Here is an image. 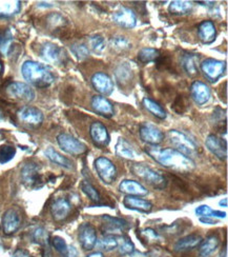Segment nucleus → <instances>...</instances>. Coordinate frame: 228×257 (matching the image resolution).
<instances>
[{"instance_id":"obj_1","label":"nucleus","mask_w":228,"mask_h":257,"mask_svg":"<svg viewBox=\"0 0 228 257\" xmlns=\"http://www.w3.org/2000/svg\"><path fill=\"white\" fill-rule=\"evenodd\" d=\"M146 153L156 163L164 168L178 171L180 173H187L194 169L192 159L183 155L173 148H159L157 146H149L145 149Z\"/></svg>"},{"instance_id":"obj_2","label":"nucleus","mask_w":228,"mask_h":257,"mask_svg":"<svg viewBox=\"0 0 228 257\" xmlns=\"http://www.w3.org/2000/svg\"><path fill=\"white\" fill-rule=\"evenodd\" d=\"M21 73L28 82L38 88H47L55 80L54 74L46 66L32 60H28L23 64Z\"/></svg>"},{"instance_id":"obj_3","label":"nucleus","mask_w":228,"mask_h":257,"mask_svg":"<svg viewBox=\"0 0 228 257\" xmlns=\"http://www.w3.org/2000/svg\"><path fill=\"white\" fill-rule=\"evenodd\" d=\"M132 172L144 180L145 183L154 187L156 189H164L166 187V179L158 171L151 169L150 167H147L143 164H134L130 168Z\"/></svg>"},{"instance_id":"obj_4","label":"nucleus","mask_w":228,"mask_h":257,"mask_svg":"<svg viewBox=\"0 0 228 257\" xmlns=\"http://www.w3.org/2000/svg\"><path fill=\"white\" fill-rule=\"evenodd\" d=\"M168 138L177 151L183 155L190 159L198 155V146L186 134L177 130H170L168 132Z\"/></svg>"},{"instance_id":"obj_5","label":"nucleus","mask_w":228,"mask_h":257,"mask_svg":"<svg viewBox=\"0 0 228 257\" xmlns=\"http://www.w3.org/2000/svg\"><path fill=\"white\" fill-rule=\"evenodd\" d=\"M57 143L65 153L73 156H80L88 151V148L84 144L67 133L59 134L57 136Z\"/></svg>"},{"instance_id":"obj_6","label":"nucleus","mask_w":228,"mask_h":257,"mask_svg":"<svg viewBox=\"0 0 228 257\" xmlns=\"http://www.w3.org/2000/svg\"><path fill=\"white\" fill-rule=\"evenodd\" d=\"M95 170L100 179L106 185H111L116 180L117 169L112 160L106 157H98L95 163Z\"/></svg>"},{"instance_id":"obj_7","label":"nucleus","mask_w":228,"mask_h":257,"mask_svg":"<svg viewBox=\"0 0 228 257\" xmlns=\"http://www.w3.org/2000/svg\"><path fill=\"white\" fill-rule=\"evenodd\" d=\"M7 92L9 96L13 97L15 99L23 100L26 102H31L35 99V91L30 87L29 84L25 82H12L8 85Z\"/></svg>"},{"instance_id":"obj_8","label":"nucleus","mask_w":228,"mask_h":257,"mask_svg":"<svg viewBox=\"0 0 228 257\" xmlns=\"http://www.w3.org/2000/svg\"><path fill=\"white\" fill-rule=\"evenodd\" d=\"M139 134L142 142L149 146H158L164 141V133L158 126L150 122H144L143 124H141Z\"/></svg>"},{"instance_id":"obj_9","label":"nucleus","mask_w":228,"mask_h":257,"mask_svg":"<svg viewBox=\"0 0 228 257\" xmlns=\"http://www.w3.org/2000/svg\"><path fill=\"white\" fill-rule=\"evenodd\" d=\"M225 69L226 63L224 61L212 58L206 59L201 63V71L203 72L204 76L211 82L218 80L224 74Z\"/></svg>"},{"instance_id":"obj_10","label":"nucleus","mask_w":228,"mask_h":257,"mask_svg":"<svg viewBox=\"0 0 228 257\" xmlns=\"http://www.w3.org/2000/svg\"><path fill=\"white\" fill-rule=\"evenodd\" d=\"M21 179L23 183L29 187L36 189L41 186L40 168L35 163H28L21 169Z\"/></svg>"},{"instance_id":"obj_11","label":"nucleus","mask_w":228,"mask_h":257,"mask_svg":"<svg viewBox=\"0 0 228 257\" xmlns=\"http://www.w3.org/2000/svg\"><path fill=\"white\" fill-rule=\"evenodd\" d=\"M112 18L116 25L120 26L124 29H133L137 25V17L134 13V11L125 7L117 10L113 14Z\"/></svg>"},{"instance_id":"obj_12","label":"nucleus","mask_w":228,"mask_h":257,"mask_svg":"<svg viewBox=\"0 0 228 257\" xmlns=\"http://www.w3.org/2000/svg\"><path fill=\"white\" fill-rule=\"evenodd\" d=\"M40 55L46 61L54 64H60L65 58V54L61 48L52 44V42H46L40 49Z\"/></svg>"},{"instance_id":"obj_13","label":"nucleus","mask_w":228,"mask_h":257,"mask_svg":"<svg viewBox=\"0 0 228 257\" xmlns=\"http://www.w3.org/2000/svg\"><path fill=\"white\" fill-rule=\"evenodd\" d=\"M79 242L84 251H91L97 243V232L91 223H83L79 229Z\"/></svg>"},{"instance_id":"obj_14","label":"nucleus","mask_w":228,"mask_h":257,"mask_svg":"<svg viewBox=\"0 0 228 257\" xmlns=\"http://www.w3.org/2000/svg\"><path fill=\"white\" fill-rule=\"evenodd\" d=\"M92 84L97 92L102 95H111L114 91V82L107 74L97 72L92 76Z\"/></svg>"},{"instance_id":"obj_15","label":"nucleus","mask_w":228,"mask_h":257,"mask_svg":"<svg viewBox=\"0 0 228 257\" xmlns=\"http://www.w3.org/2000/svg\"><path fill=\"white\" fill-rule=\"evenodd\" d=\"M21 226V216L16 209H9L3 217V229L5 234L12 235L16 233Z\"/></svg>"},{"instance_id":"obj_16","label":"nucleus","mask_w":228,"mask_h":257,"mask_svg":"<svg viewBox=\"0 0 228 257\" xmlns=\"http://www.w3.org/2000/svg\"><path fill=\"white\" fill-rule=\"evenodd\" d=\"M206 148L220 160H225L227 158V144L223 138L216 135H209L205 141Z\"/></svg>"},{"instance_id":"obj_17","label":"nucleus","mask_w":228,"mask_h":257,"mask_svg":"<svg viewBox=\"0 0 228 257\" xmlns=\"http://www.w3.org/2000/svg\"><path fill=\"white\" fill-rule=\"evenodd\" d=\"M90 134L92 137L93 143L97 147H106L108 144H110V134L107 132V128L105 125L99 121H94L91 124L90 127Z\"/></svg>"},{"instance_id":"obj_18","label":"nucleus","mask_w":228,"mask_h":257,"mask_svg":"<svg viewBox=\"0 0 228 257\" xmlns=\"http://www.w3.org/2000/svg\"><path fill=\"white\" fill-rule=\"evenodd\" d=\"M18 117L24 123L32 126H38L43 121L42 112L34 106H25L18 112Z\"/></svg>"},{"instance_id":"obj_19","label":"nucleus","mask_w":228,"mask_h":257,"mask_svg":"<svg viewBox=\"0 0 228 257\" xmlns=\"http://www.w3.org/2000/svg\"><path fill=\"white\" fill-rule=\"evenodd\" d=\"M119 191L127 196H146L148 194V191L146 188L141 185L136 180L130 179H124L121 181V184L119 185Z\"/></svg>"},{"instance_id":"obj_20","label":"nucleus","mask_w":228,"mask_h":257,"mask_svg":"<svg viewBox=\"0 0 228 257\" xmlns=\"http://www.w3.org/2000/svg\"><path fill=\"white\" fill-rule=\"evenodd\" d=\"M92 108L96 113L105 117V118H111L115 114L113 103L103 96H94L92 99Z\"/></svg>"},{"instance_id":"obj_21","label":"nucleus","mask_w":228,"mask_h":257,"mask_svg":"<svg viewBox=\"0 0 228 257\" xmlns=\"http://www.w3.org/2000/svg\"><path fill=\"white\" fill-rule=\"evenodd\" d=\"M190 94L194 102L199 105H203L206 102H208L211 96L208 85H206L201 81H194L191 84Z\"/></svg>"},{"instance_id":"obj_22","label":"nucleus","mask_w":228,"mask_h":257,"mask_svg":"<svg viewBox=\"0 0 228 257\" xmlns=\"http://www.w3.org/2000/svg\"><path fill=\"white\" fill-rule=\"evenodd\" d=\"M72 210V206L68 199L65 198H58L52 203L51 213L54 220L62 221L67 218Z\"/></svg>"},{"instance_id":"obj_23","label":"nucleus","mask_w":228,"mask_h":257,"mask_svg":"<svg viewBox=\"0 0 228 257\" xmlns=\"http://www.w3.org/2000/svg\"><path fill=\"white\" fill-rule=\"evenodd\" d=\"M115 151L118 157L123 158V159L136 160L139 157L138 152L133 148V146L130 145L125 138H122V137L118 139Z\"/></svg>"},{"instance_id":"obj_24","label":"nucleus","mask_w":228,"mask_h":257,"mask_svg":"<svg viewBox=\"0 0 228 257\" xmlns=\"http://www.w3.org/2000/svg\"><path fill=\"white\" fill-rule=\"evenodd\" d=\"M103 227L105 228V232L107 233H120L125 231L129 228V224L126 220L118 217H113L110 215H103L102 216Z\"/></svg>"},{"instance_id":"obj_25","label":"nucleus","mask_w":228,"mask_h":257,"mask_svg":"<svg viewBox=\"0 0 228 257\" xmlns=\"http://www.w3.org/2000/svg\"><path fill=\"white\" fill-rule=\"evenodd\" d=\"M123 206L126 209L143 213H149L151 209H153V205H151L150 201L143 198H139L137 196H126L123 199Z\"/></svg>"},{"instance_id":"obj_26","label":"nucleus","mask_w":228,"mask_h":257,"mask_svg":"<svg viewBox=\"0 0 228 257\" xmlns=\"http://www.w3.org/2000/svg\"><path fill=\"white\" fill-rule=\"evenodd\" d=\"M203 238L198 234H190L185 237H182L175 243V250L178 252H185L199 247Z\"/></svg>"},{"instance_id":"obj_27","label":"nucleus","mask_w":228,"mask_h":257,"mask_svg":"<svg viewBox=\"0 0 228 257\" xmlns=\"http://www.w3.org/2000/svg\"><path fill=\"white\" fill-rule=\"evenodd\" d=\"M198 35L204 44H211L214 41L216 36V30L212 21L204 20L199 25L198 28Z\"/></svg>"},{"instance_id":"obj_28","label":"nucleus","mask_w":228,"mask_h":257,"mask_svg":"<svg viewBox=\"0 0 228 257\" xmlns=\"http://www.w3.org/2000/svg\"><path fill=\"white\" fill-rule=\"evenodd\" d=\"M198 62L199 56L197 54H191V53L184 54L181 58L182 67L189 76H195L198 74Z\"/></svg>"},{"instance_id":"obj_29","label":"nucleus","mask_w":228,"mask_h":257,"mask_svg":"<svg viewBox=\"0 0 228 257\" xmlns=\"http://www.w3.org/2000/svg\"><path fill=\"white\" fill-rule=\"evenodd\" d=\"M45 154L53 164H56L64 169H69V170L73 169V164L71 160L65 156H63L62 154H60L59 152H57L54 148L49 147L45 151Z\"/></svg>"},{"instance_id":"obj_30","label":"nucleus","mask_w":228,"mask_h":257,"mask_svg":"<svg viewBox=\"0 0 228 257\" xmlns=\"http://www.w3.org/2000/svg\"><path fill=\"white\" fill-rule=\"evenodd\" d=\"M219 244H220V240H219L218 236H215V235H211V236L207 237L201 242L200 249H199L200 256L201 257L210 256L212 253H214L216 251V249L219 248Z\"/></svg>"},{"instance_id":"obj_31","label":"nucleus","mask_w":228,"mask_h":257,"mask_svg":"<svg viewBox=\"0 0 228 257\" xmlns=\"http://www.w3.org/2000/svg\"><path fill=\"white\" fill-rule=\"evenodd\" d=\"M193 9V5L191 2H186V0H176L169 5V13L172 15L183 16L189 14Z\"/></svg>"},{"instance_id":"obj_32","label":"nucleus","mask_w":228,"mask_h":257,"mask_svg":"<svg viewBox=\"0 0 228 257\" xmlns=\"http://www.w3.org/2000/svg\"><path fill=\"white\" fill-rule=\"evenodd\" d=\"M115 75L118 82L122 85H125L128 82H130V80L133 79V76H134L132 68H130L125 62L119 64L115 71Z\"/></svg>"},{"instance_id":"obj_33","label":"nucleus","mask_w":228,"mask_h":257,"mask_svg":"<svg viewBox=\"0 0 228 257\" xmlns=\"http://www.w3.org/2000/svg\"><path fill=\"white\" fill-rule=\"evenodd\" d=\"M20 2H0V18H9L20 11Z\"/></svg>"},{"instance_id":"obj_34","label":"nucleus","mask_w":228,"mask_h":257,"mask_svg":"<svg viewBox=\"0 0 228 257\" xmlns=\"http://www.w3.org/2000/svg\"><path fill=\"white\" fill-rule=\"evenodd\" d=\"M143 105L148 112H150L154 116H156L157 118H159V119H165L166 118L165 110L163 109L157 101L150 99L148 97H145L143 99Z\"/></svg>"},{"instance_id":"obj_35","label":"nucleus","mask_w":228,"mask_h":257,"mask_svg":"<svg viewBox=\"0 0 228 257\" xmlns=\"http://www.w3.org/2000/svg\"><path fill=\"white\" fill-rule=\"evenodd\" d=\"M110 45L112 50L115 51L116 53H123L132 48V44H130L129 40L123 36L113 37L110 41Z\"/></svg>"},{"instance_id":"obj_36","label":"nucleus","mask_w":228,"mask_h":257,"mask_svg":"<svg viewBox=\"0 0 228 257\" xmlns=\"http://www.w3.org/2000/svg\"><path fill=\"white\" fill-rule=\"evenodd\" d=\"M160 57V53L156 49L151 48H144L140 50L138 53V59L142 63H149L157 61V59Z\"/></svg>"},{"instance_id":"obj_37","label":"nucleus","mask_w":228,"mask_h":257,"mask_svg":"<svg viewBox=\"0 0 228 257\" xmlns=\"http://www.w3.org/2000/svg\"><path fill=\"white\" fill-rule=\"evenodd\" d=\"M89 45H90L91 50L98 55L102 54L106 48V42L101 35H94V36L90 37Z\"/></svg>"},{"instance_id":"obj_38","label":"nucleus","mask_w":228,"mask_h":257,"mask_svg":"<svg viewBox=\"0 0 228 257\" xmlns=\"http://www.w3.org/2000/svg\"><path fill=\"white\" fill-rule=\"evenodd\" d=\"M81 190L84 193V194L88 196L93 202H99L101 197H100V193L98 192V190L90 184L89 181H82L81 183Z\"/></svg>"},{"instance_id":"obj_39","label":"nucleus","mask_w":228,"mask_h":257,"mask_svg":"<svg viewBox=\"0 0 228 257\" xmlns=\"http://www.w3.org/2000/svg\"><path fill=\"white\" fill-rule=\"evenodd\" d=\"M98 247L105 251H112L118 248V239L114 235H106L96 243Z\"/></svg>"},{"instance_id":"obj_40","label":"nucleus","mask_w":228,"mask_h":257,"mask_svg":"<svg viewBox=\"0 0 228 257\" xmlns=\"http://www.w3.org/2000/svg\"><path fill=\"white\" fill-rule=\"evenodd\" d=\"M118 239V247H119V252L122 255H130L133 254L135 251V244L134 242L130 240L126 236H122Z\"/></svg>"},{"instance_id":"obj_41","label":"nucleus","mask_w":228,"mask_h":257,"mask_svg":"<svg viewBox=\"0 0 228 257\" xmlns=\"http://www.w3.org/2000/svg\"><path fill=\"white\" fill-rule=\"evenodd\" d=\"M16 154V149L13 146L5 145L0 147V164L5 165L11 162Z\"/></svg>"},{"instance_id":"obj_42","label":"nucleus","mask_w":228,"mask_h":257,"mask_svg":"<svg viewBox=\"0 0 228 257\" xmlns=\"http://www.w3.org/2000/svg\"><path fill=\"white\" fill-rule=\"evenodd\" d=\"M52 244L53 247L55 248V250L57 252H59L63 257H68V253H69V245L65 242V240L62 237L59 236H55L52 238Z\"/></svg>"},{"instance_id":"obj_43","label":"nucleus","mask_w":228,"mask_h":257,"mask_svg":"<svg viewBox=\"0 0 228 257\" xmlns=\"http://www.w3.org/2000/svg\"><path fill=\"white\" fill-rule=\"evenodd\" d=\"M73 54L79 60H84L90 56V50L83 44H75L71 48Z\"/></svg>"},{"instance_id":"obj_44","label":"nucleus","mask_w":228,"mask_h":257,"mask_svg":"<svg viewBox=\"0 0 228 257\" xmlns=\"http://www.w3.org/2000/svg\"><path fill=\"white\" fill-rule=\"evenodd\" d=\"M11 45H12V35H11L10 31H6L4 34L0 35V52L3 54H8Z\"/></svg>"},{"instance_id":"obj_45","label":"nucleus","mask_w":228,"mask_h":257,"mask_svg":"<svg viewBox=\"0 0 228 257\" xmlns=\"http://www.w3.org/2000/svg\"><path fill=\"white\" fill-rule=\"evenodd\" d=\"M33 239L39 244L46 245L49 243V233L43 228H37L33 233Z\"/></svg>"},{"instance_id":"obj_46","label":"nucleus","mask_w":228,"mask_h":257,"mask_svg":"<svg viewBox=\"0 0 228 257\" xmlns=\"http://www.w3.org/2000/svg\"><path fill=\"white\" fill-rule=\"evenodd\" d=\"M212 211L213 210L209 206L202 205V206H200V207H198L197 209H195V214H197V215L200 216V217H204V216L211 217Z\"/></svg>"},{"instance_id":"obj_47","label":"nucleus","mask_w":228,"mask_h":257,"mask_svg":"<svg viewBox=\"0 0 228 257\" xmlns=\"http://www.w3.org/2000/svg\"><path fill=\"white\" fill-rule=\"evenodd\" d=\"M172 109L178 114H181L185 111V104H184V102H183L182 96H178V97L176 98L175 102H173V104H172Z\"/></svg>"},{"instance_id":"obj_48","label":"nucleus","mask_w":228,"mask_h":257,"mask_svg":"<svg viewBox=\"0 0 228 257\" xmlns=\"http://www.w3.org/2000/svg\"><path fill=\"white\" fill-rule=\"evenodd\" d=\"M142 235L145 237V239H148V240H156L158 238V234L151 229H146L142 231Z\"/></svg>"},{"instance_id":"obj_49","label":"nucleus","mask_w":228,"mask_h":257,"mask_svg":"<svg viewBox=\"0 0 228 257\" xmlns=\"http://www.w3.org/2000/svg\"><path fill=\"white\" fill-rule=\"evenodd\" d=\"M12 257H33L28 251L23 250V249H18L14 252Z\"/></svg>"},{"instance_id":"obj_50","label":"nucleus","mask_w":228,"mask_h":257,"mask_svg":"<svg viewBox=\"0 0 228 257\" xmlns=\"http://www.w3.org/2000/svg\"><path fill=\"white\" fill-rule=\"evenodd\" d=\"M200 221H201L202 223H205V224H215V223H218V221L212 219L211 217H208V216L200 217Z\"/></svg>"},{"instance_id":"obj_51","label":"nucleus","mask_w":228,"mask_h":257,"mask_svg":"<svg viewBox=\"0 0 228 257\" xmlns=\"http://www.w3.org/2000/svg\"><path fill=\"white\" fill-rule=\"evenodd\" d=\"M78 253L76 251V249L74 247H69V253H68V257H77Z\"/></svg>"},{"instance_id":"obj_52","label":"nucleus","mask_w":228,"mask_h":257,"mask_svg":"<svg viewBox=\"0 0 228 257\" xmlns=\"http://www.w3.org/2000/svg\"><path fill=\"white\" fill-rule=\"evenodd\" d=\"M86 257H104V256H103V254L101 252H94V253L89 254Z\"/></svg>"},{"instance_id":"obj_53","label":"nucleus","mask_w":228,"mask_h":257,"mask_svg":"<svg viewBox=\"0 0 228 257\" xmlns=\"http://www.w3.org/2000/svg\"><path fill=\"white\" fill-rule=\"evenodd\" d=\"M50 18H51V19L49 20V23H50L51 25H53V24H55V20H54V19H53V17L51 16ZM61 20H63V18H62V17H61V18H60L59 20H56V21H61ZM56 24H57V26H62V25H63V23H56Z\"/></svg>"},{"instance_id":"obj_54","label":"nucleus","mask_w":228,"mask_h":257,"mask_svg":"<svg viewBox=\"0 0 228 257\" xmlns=\"http://www.w3.org/2000/svg\"><path fill=\"white\" fill-rule=\"evenodd\" d=\"M227 198H224V199H221L220 200V202H219V205H220V207H224V208H227Z\"/></svg>"},{"instance_id":"obj_55","label":"nucleus","mask_w":228,"mask_h":257,"mask_svg":"<svg viewBox=\"0 0 228 257\" xmlns=\"http://www.w3.org/2000/svg\"><path fill=\"white\" fill-rule=\"evenodd\" d=\"M220 257H227V248L224 247V249L220 253Z\"/></svg>"},{"instance_id":"obj_56","label":"nucleus","mask_w":228,"mask_h":257,"mask_svg":"<svg viewBox=\"0 0 228 257\" xmlns=\"http://www.w3.org/2000/svg\"><path fill=\"white\" fill-rule=\"evenodd\" d=\"M3 69H4V67H3V62L0 61V74H2V72H3Z\"/></svg>"},{"instance_id":"obj_57","label":"nucleus","mask_w":228,"mask_h":257,"mask_svg":"<svg viewBox=\"0 0 228 257\" xmlns=\"http://www.w3.org/2000/svg\"><path fill=\"white\" fill-rule=\"evenodd\" d=\"M2 117H3V116H2V112H0V118H2Z\"/></svg>"}]
</instances>
